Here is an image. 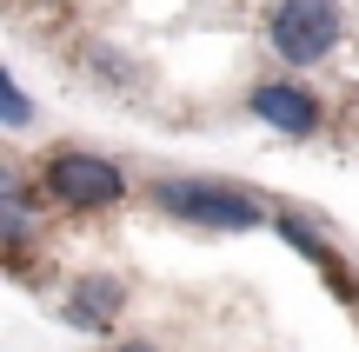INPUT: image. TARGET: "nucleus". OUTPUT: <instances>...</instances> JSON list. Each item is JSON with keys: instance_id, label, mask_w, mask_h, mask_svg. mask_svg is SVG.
Returning a JSON list of instances; mask_svg holds the SVG:
<instances>
[{"instance_id": "f257e3e1", "label": "nucleus", "mask_w": 359, "mask_h": 352, "mask_svg": "<svg viewBox=\"0 0 359 352\" xmlns=\"http://www.w3.org/2000/svg\"><path fill=\"white\" fill-rule=\"evenodd\" d=\"M154 213L193 233H259L266 226V206L233 180H154Z\"/></svg>"}, {"instance_id": "f03ea898", "label": "nucleus", "mask_w": 359, "mask_h": 352, "mask_svg": "<svg viewBox=\"0 0 359 352\" xmlns=\"http://www.w3.org/2000/svg\"><path fill=\"white\" fill-rule=\"evenodd\" d=\"M266 40L286 66H320L346 40V13H339V0H280L266 13Z\"/></svg>"}, {"instance_id": "7ed1b4c3", "label": "nucleus", "mask_w": 359, "mask_h": 352, "mask_svg": "<svg viewBox=\"0 0 359 352\" xmlns=\"http://www.w3.org/2000/svg\"><path fill=\"white\" fill-rule=\"evenodd\" d=\"M47 193L67 206H114L127 193V173L107 153H53L47 160Z\"/></svg>"}, {"instance_id": "20e7f679", "label": "nucleus", "mask_w": 359, "mask_h": 352, "mask_svg": "<svg viewBox=\"0 0 359 352\" xmlns=\"http://www.w3.org/2000/svg\"><path fill=\"white\" fill-rule=\"evenodd\" d=\"M246 106H253V120H266L273 133H286V140H313L320 133V100H313L299 80H253V93H246Z\"/></svg>"}, {"instance_id": "39448f33", "label": "nucleus", "mask_w": 359, "mask_h": 352, "mask_svg": "<svg viewBox=\"0 0 359 352\" xmlns=\"http://www.w3.org/2000/svg\"><path fill=\"white\" fill-rule=\"evenodd\" d=\"M127 306V293H120V279H107V273H87L74 293H67V326H80V332H107V319Z\"/></svg>"}, {"instance_id": "423d86ee", "label": "nucleus", "mask_w": 359, "mask_h": 352, "mask_svg": "<svg viewBox=\"0 0 359 352\" xmlns=\"http://www.w3.org/2000/svg\"><path fill=\"white\" fill-rule=\"evenodd\" d=\"M273 226H280V233H286V239H293V253H306V260H313V266H333V246H326V239H320V233H313V226H306V220H293V213H280V220H273Z\"/></svg>"}, {"instance_id": "0eeeda50", "label": "nucleus", "mask_w": 359, "mask_h": 352, "mask_svg": "<svg viewBox=\"0 0 359 352\" xmlns=\"http://www.w3.org/2000/svg\"><path fill=\"white\" fill-rule=\"evenodd\" d=\"M0 120H7L13 133H20L27 120H34V100L20 93V80H13V73H0Z\"/></svg>"}, {"instance_id": "6e6552de", "label": "nucleus", "mask_w": 359, "mask_h": 352, "mask_svg": "<svg viewBox=\"0 0 359 352\" xmlns=\"http://www.w3.org/2000/svg\"><path fill=\"white\" fill-rule=\"evenodd\" d=\"M120 352H160V346H147V339H127V346H120Z\"/></svg>"}]
</instances>
